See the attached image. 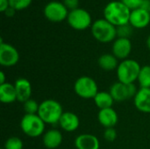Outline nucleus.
<instances>
[{"label":"nucleus","instance_id":"nucleus-1","mask_svg":"<svg viewBox=\"0 0 150 149\" xmlns=\"http://www.w3.org/2000/svg\"><path fill=\"white\" fill-rule=\"evenodd\" d=\"M131 10L120 1H112L104 9V17L113 25L120 26L129 23Z\"/></svg>","mask_w":150,"mask_h":149},{"label":"nucleus","instance_id":"nucleus-2","mask_svg":"<svg viewBox=\"0 0 150 149\" xmlns=\"http://www.w3.org/2000/svg\"><path fill=\"white\" fill-rule=\"evenodd\" d=\"M62 105L54 99H46L40 104L38 115L45 124H59L60 119L63 114Z\"/></svg>","mask_w":150,"mask_h":149},{"label":"nucleus","instance_id":"nucleus-3","mask_svg":"<svg viewBox=\"0 0 150 149\" xmlns=\"http://www.w3.org/2000/svg\"><path fill=\"white\" fill-rule=\"evenodd\" d=\"M141 68L140 63L135 60L126 59L122 61L116 69L118 81L123 83H134L138 80Z\"/></svg>","mask_w":150,"mask_h":149},{"label":"nucleus","instance_id":"nucleus-4","mask_svg":"<svg viewBox=\"0 0 150 149\" xmlns=\"http://www.w3.org/2000/svg\"><path fill=\"white\" fill-rule=\"evenodd\" d=\"M91 33L98 41L101 43H109L117 37V29L115 25L105 18H101L96 20L92 24Z\"/></svg>","mask_w":150,"mask_h":149},{"label":"nucleus","instance_id":"nucleus-5","mask_svg":"<svg viewBox=\"0 0 150 149\" xmlns=\"http://www.w3.org/2000/svg\"><path fill=\"white\" fill-rule=\"evenodd\" d=\"M46 124L38 114H25L20 121L22 132L30 138H37L44 134Z\"/></svg>","mask_w":150,"mask_h":149},{"label":"nucleus","instance_id":"nucleus-6","mask_svg":"<svg viewBox=\"0 0 150 149\" xmlns=\"http://www.w3.org/2000/svg\"><path fill=\"white\" fill-rule=\"evenodd\" d=\"M74 91L78 97L83 99H91L94 98L98 94V86L93 78L91 76H83L77 78L75 82Z\"/></svg>","mask_w":150,"mask_h":149},{"label":"nucleus","instance_id":"nucleus-7","mask_svg":"<svg viewBox=\"0 0 150 149\" xmlns=\"http://www.w3.org/2000/svg\"><path fill=\"white\" fill-rule=\"evenodd\" d=\"M69 25L75 30L83 31L90 27L91 25V16L84 9L76 8L69 12L67 18Z\"/></svg>","mask_w":150,"mask_h":149},{"label":"nucleus","instance_id":"nucleus-8","mask_svg":"<svg viewBox=\"0 0 150 149\" xmlns=\"http://www.w3.org/2000/svg\"><path fill=\"white\" fill-rule=\"evenodd\" d=\"M138 90L134 83H123L120 82L114 83L109 92L116 102H124L131 98H134Z\"/></svg>","mask_w":150,"mask_h":149},{"label":"nucleus","instance_id":"nucleus-9","mask_svg":"<svg viewBox=\"0 0 150 149\" xmlns=\"http://www.w3.org/2000/svg\"><path fill=\"white\" fill-rule=\"evenodd\" d=\"M45 17L52 22H62L68 18V8L63 3L58 1H51L47 3L44 8Z\"/></svg>","mask_w":150,"mask_h":149},{"label":"nucleus","instance_id":"nucleus-10","mask_svg":"<svg viewBox=\"0 0 150 149\" xmlns=\"http://www.w3.org/2000/svg\"><path fill=\"white\" fill-rule=\"evenodd\" d=\"M19 61L18 50L11 44L0 41V64L3 67L11 68L15 66Z\"/></svg>","mask_w":150,"mask_h":149},{"label":"nucleus","instance_id":"nucleus-11","mask_svg":"<svg viewBox=\"0 0 150 149\" xmlns=\"http://www.w3.org/2000/svg\"><path fill=\"white\" fill-rule=\"evenodd\" d=\"M112 54L118 59L124 61L127 59L132 51V43L129 39L118 38L113 41L112 47Z\"/></svg>","mask_w":150,"mask_h":149},{"label":"nucleus","instance_id":"nucleus-12","mask_svg":"<svg viewBox=\"0 0 150 149\" xmlns=\"http://www.w3.org/2000/svg\"><path fill=\"white\" fill-rule=\"evenodd\" d=\"M150 23V13L141 9H135L131 11L129 24L137 29H142L147 27Z\"/></svg>","mask_w":150,"mask_h":149},{"label":"nucleus","instance_id":"nucleus-13","mask_svg":"<svg viewBox=\"0 0 150 149\" xmlns=\"http://www.w3.org/2000/svg\"><path fill=\"white\" fill-rule=\"evenodd\" d=\"M16 94H17V101L25 103L29 100L32 96V85L31 83L24 77H19L15 81L14 83Z\"/></svg>","mask_w":150,"mask_h":149},{"label":"nucleus","instance_id":"nucleus-14","mask_svg":"<svg viewBox=\"0 0 150 149\" xmlns=\"http://www.w3.org/2000/svg\"><path fill=\"white\" fill-rule=\"evenodd\" d=\"M134 103L136 109L144 113H150V88H141L138 90Z\"/></svg>","mask_w":150,"mask_h":149},{"label":"nucleus","instance_id":"nucleus-15","mask_svg":"<svg viewBox=\"0 0 150 149\" xmlns=\"http://www.w3.org/2000/svg\"><path fill=\"white\" fill-rule=\"evenodd\" d=\"M98 120L105 128L114 127L119 121V116L117 112L112 107L106 108L99 110L98 113Z\"/></svg>","mask_w":150,"mask_h":149},{"label":"nucleus","instance_id":"nucleus-16","mask_svg":"<svg viewBox=\"0 0 150 149\" xmlns=\"http://www.w3.org/2000/svg\"><path fill=\"white\" fill-rule=\"evenodd\" d=\"M60 127L65 132H75L80 126L78 116L72 112H64L59 121Z\"/></svg>","mask_w":150,"mask_h":149},{"label":"nucleus","instance_id":"nucleus-17","mask_svg":"<svg viewBox=\"0 0 150 149\" xmlns=\"http://www.w3.org/2000/svg\"><path fill=\"white\" fill-rule=\"evenodd\" d=\"M76 149H99L100 142L97 136L91 133H82L75 140Z\"/></svg>","mask_w":150,"mask_h":149},{"label":"nucleus","instance_id":"nucleus-18","mask_svg":"<svg viewBox=\"0 0 150 149\" xmlns=\"http://www.w3.org/2000/svg\"><path fill=\"white\" fill-rule=\"evenodd\" d=\"M62 133L57 129H50L43 134L42 141L45 148L47 149H55L62 143Z\"/></svg>","mask_w":150,"mask_h":149},{"label":"nucleus","instance_id":"nucleus-19","mask_svg":"<svg viewBox=\"0 0 150 149\" xmlns=\"http://www.w3.org/2000/svg\"><path fill=\"white\" fill-rule=\"evenodd\" d=\"M0 101L3 104H11L17 101V94L14 84L5 83L0 85Z\"/></svg>","mask_w":150,"mask_h":149},{"label":"nucleus","instance_id":"nucleus-20","mask_svg":"<svg viewBox=\"0 0 150 149\" xmlns=\"http://www.w3.org/2000/svg\"><path fill=\"white\" fill-rule=\"evenodd\" d=\"M98 66L105 71H112L117 69L119 66V60L112 54H104L99 56L98 60Z\"/></svg>","mask_w":150,"mask_h":149},{"label":"nucleus","instance_id":"nucleus-21","mask_svg":"<svg viewBox=\"0 0 150 149\" xmlns=\"http://www.w3.org/2000/svg\"><path fill=\"white\" fill-rule=\"evenodd\" d=\"M93 100H94L96 106L99 110H103V109H106V108H112L113 103L115 102L109 91L108 92L98 91V94L93 98Z\"/></svg>","mask_w":150,"mask_h":149},{"label":"nucleus","instance_id":"nucleus-22","mask_svg":"<svg viewBox=\"0 0 150 149\" xmlns=\"http://www.w3.org/2000/svg\"><path fill=\"white\" fill-rule=\"evenodd\" d=\"M137 81L141 88H150V65L142 67Z\"/></svg>","mask_w":150,"mask_h":149},{"label":"nucleus","instance_id":"nucleus-23","mask_svg":"<svg viewBox=\"0 0 150 149\" xmlns=\"http://www.w3.org/2000/svg\"><path fill=\"white\" fill-rule=\"evenodd\" d=\"M133 26L128 23L123 25L117 26V37L118 38H124V39H129V37L133 33Z\"/></svg>","mask_w":150,"mask_h":149},{"label":"nucleus","instance_id":"nucleus-24","mask_svg":"<svg viewBox=\"0 0 150 149\" xmlns=\"http://www.w3.org/2000/svg\"><path fill=\"white\" fill-rule=\"evenodd\" d=\"M24 104V111L25 114H38L40 104H38L35 100L33 99H29L25 101Z\"/></svg>","mask_w":150,"mask_h":149},{"label":"nucleus","instance_id":"nucleus-25","mask_svg":"<svg viewBox=\"0 0 150 149\" xmlns=\"http://www.w3.org/2000/svg\"><path fill=\"white\" fill-rule=\"evenodd\" d=\"M23 141L18 137L9 138L4 146V149H23Z\"/></svg>","mask_w":150,"mask_h":149},{"label":"nucleus","instance_id":"nucleus-26","mask_svg":"<svg viewBox=\"0 0 150 149\" xmlns=\"http://www.w3.org/2000/svg\"><path fill=\"white\" fill-rule=\"evenodd\" d=\"M33 0H9L10 6L14 8L16 11H21L27 8Z\"/></svg>","mask_w":150,"mask_h":149},{"label":"nucleus","instance_id":"nucleus-27","mask_svg":"<svg viewBox=\"0 0 150 149\" xmlns=\"http://www.w3.org/2000/svg\"><path fill=\"white\" fill-rule=\"evenodd\" d=\"M104 139L108 142H113L117 138V132L114 127L105 128L103 133Z\"/></svg>","mask_w":150,"mask_h":149},{"label":"nucleus","instance_id":"nucleus-28","mask_svg":"<svg viewBox=\"0 0 150 149\" xmlns=\"http://www.w3.org/2000/svg\"><path fill=\"white\" fill-rule=\"evenodd\" d=\"M120 2H122L129 10L133 11L141 7L142 0H120Z\"/></svg>","mask_w":150,"mask_h":149},{"label":"nucleus","instance_id":"nucleus-29","mask_svg":"<svg viewBox=\"0 0 150 149\" xmlns=\"http://www.w3.org/2000/svg\"><path fill=\"white\" fill-rule=\"evenodd\" d=\"M63 4L68 8V10L69 9L70 11H72L78 8L79 0H63Z\"/></svg>","mask_w":150,"mask_h":149},{"label":"nucleus","instance_id":"nucleus-30","mask_svg":"<svg viewBox=\"0 0 150 149\" xmlns=\"http://www.w3.org/2000/svg\"><path fill=\"white\" fill-rule=\"evenodd\" d=\"M140 8L150 13V0H142V3Z\"/></svg>","mask_w":150,"mask_h":149},{"label":"nucleus","instance_id":"nucleus-31","mask_svg":"<svg viewBox=\"0 0 150 149\" xmlns=\"http://www.w3.org/2000/svg\"><path fill=\"white\" fill-rule=\"evenodd\" d=\"M8 7H10L9 0H0V11L2 12H4Z\"/></svg>","mask_w":150,"mask_h":149},{"label":"nucleus","instance_id":"nucleus-32","mask_svg":"<svg viewBox=\"0 0 150 149\" xmlns=\"http://www.w3.org/2000/svg\"><path fill=\"white\" fill-rule=\"evenodd\" d=\"M15 12H16V10L14 9V8H12V7H8L5 11H4V15L6 16V17H9V18H11V17H13L14 15H15Z\"/></svg>","mask_w":150,"mask_h":149},{"label":"nucleus","instance_id":"nucleus-33","mask_svg":"<svg viewBox=\"0 0 150 149\" xmlns=\"http://www.w3.org/2000/svg\"><path fill=\"white\" fill-rule=\"evenodd\" d=\"M5 83H7L6 82V79H5V75H4V73L3 71H1L0 72V85L1 84H4Z\"/></svg>","mask_w":150,"mask_h":149},{"label":"nucleus","instance_id":"nucleus-34","mask_svg":"<svg viewBox=\"0 0 150 149\" xmlns=\"http://www.w3.org/2000/svg\"><path fill=\"white\" fill-rule=\"evenodd\" d=\"M147 47H148V48L150 50V35L148 37V39H147Z\"/></svg>","mask_w":150,"mask_h":149},{"label":"nucleus","instance_id":"nucleus-35","mask_svg":"<svg viewBox=\"0 0 150 149\" xmlns=\"http://www.w3.org/2000/svg\"><path fill=\"white\" fill-rule=\"evenodd\" d=\"M2 149H4V148H2Z\"/></svg>","mask_w":150,"mask_h":149}]
</instances>
